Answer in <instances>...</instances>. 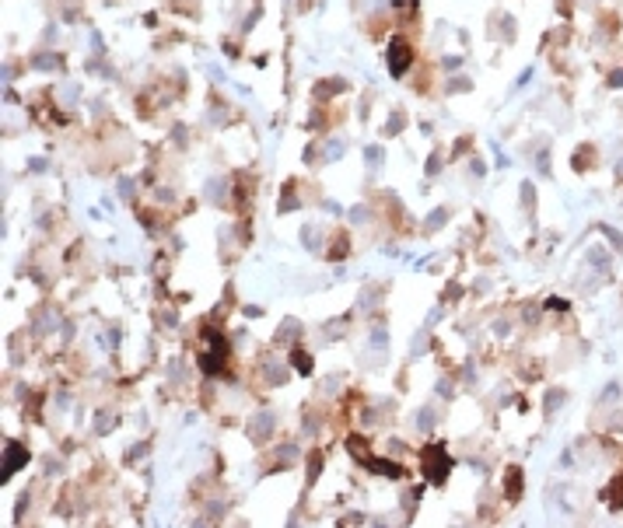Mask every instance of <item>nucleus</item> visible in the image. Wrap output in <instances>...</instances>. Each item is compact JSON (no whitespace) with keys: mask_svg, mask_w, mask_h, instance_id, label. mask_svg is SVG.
Instances as JSON below:
<instances>
[{"mask_svg":"<svg viewBox=\"0 0 623 528\" xmlns=\"http://www.w3.org/2000/svg\"><path fill=\"white\" fill-rule=\"evenodd\" d=\"M203 339H207V347H210V350L200 357V368H203L207 374H217V371H221V364H224V357H228V339L217 333L214 326H207V329H203Z\"/></svg>","mask_w":623,"mask_h":528,"instance_id":"nucleus-1","label":"nucleus"},{"mask_svg":"<svg viewBox=\"0 0 623 528\" xmlns=\"http://www.w3.org/2000/svg\"><path fill=\"white\" fill-rule=\"evenodd\" d=\"M424 472H427V479L431 483H445V476L452 472V458L445 455V448L441 444H434V448H427L424 451Z\"/></svg>","mask_w":623,"mask_h":528,"instance_id":"nucleus-2","label":"nucleus"},{"mask_svg":"<svg viewBox=\"0 0 623 528\" xmlns=\"http://www.w3.org/2000/svg\"><path fill=\"white\" fill-rule=\"evenodd\" d=\"M410 63H413V49H410V42L392 39V46H389V74H392V77H403V74L410 70Z\"/></svg>","mask_w":623,"mask_h":528,"instance_id":"nucleus-3","label":"nucleus"},{"mask_svg":"<svg viewBox=\"0 0 623 528\" xmlns=\"http://www.w3.org/2000/svg\"><path fill=\"white\" fill-rule=\"evenodd\" d=\"M25 462H28V451L21 448L18 441H7V451H4V479H7V476H14V472H18Z\"/></svg>","mask_w":623,"mask_h":528,"instance_id":"nucleus-4","label":"nucleus"},{"mask_svg":"<svg viewBox=\"0 0 623 528\" xmlns=\"http://www.w3.org/2000/svg\"><path fill=\"white\" fill-rule=\"evenodd\" d=\"M522 486H525V483H522V469L511 465V469L504 472V497L508 500H518V497H522Z\"/></svg>","mask_w":623,"mask_h":528,"instance_id":"nucleus-5","label":"nucleus"},{"mask_svg":"<svg viewBox=\"0 0 623 528\" xmlns=\"http://www.w3.org/2000/svg\"><path fill=\"white\" fill-rule=\"evenodd\" d=\"M368 469L382 472V476H389V479H406V469L396 465V462H385V458H368Z\"/></svg>","mask_w":623,"mask_h":528,"instance_id":"nucleus-6","label":"nucleus"},{"mask_svg":"<svg viewBox=\"0 0 623 528\" xmlns=\"http://www.w3.org/2000/svg\"><path fill=\"white\" fill-rule=\"evenodd\" d=\"M564 399H567L564 389H550V392L543 395V413H546V416H553V413L564 406Z\"/></svg>","mask_w":623,"mask_h":528,"instance_id":"nucleus-7","label":"nucleus"},{"mask_svg":"<svg viewBox=\"0 0 623 528\" xmlns=\"http://www.w3.org/2000/svg\"><path fill=\"white\" fill-rule=\"evenodd\" d=\"M595 157V147L592 144H585V147H578V154H574V168L578 172H588V161Z\"/></svg>","mask_w":623,"mask_h":528,"instance_id":"nucleus-8","label":"nucleus"},{"mask_svg":"<svg viewBox=\"0 0 623 528\" xmlns=\"http://www.w3.org/2000/svg\"><path fill=\"white\" fill-rule=\"evenodd\" d=\"M347 448H351L354 458H361V462L368 465V455H364V448H368V444H364V437H357V434H354V437H347Z\"/></svg>","mask_w":623,"mask_h":528,"instance_id":"nucleus-9","label":"nucleus"},{"mask_svg":"<svg viewBox=\"0 0 623 528\" xmlns=\"http://www.w3.org/2000/svg\"><path fill=\"white\" fill-rule=\"evenodd\" d=\"M291 360H294V368H298L301 374H308V371H312V357H308L305 350H294V353H291Z\"/></svg>","mask_w":623,"mask_h":528,"instance_id":"nucleus-10","label":"nucleus"},{"mask_svg":"<svg viewBox=\"0 0 623 528\" xmlns=\"http://www.w3.org/2000/svg\"><path fill=\"white\" fill-rule=\"evenodd\" d=\"M256 420H259V423H252V437L259 441V437H266V434L273 431V420L270 416H256Z\"/></svg>","mask_w":623,"mask_h":528,"instance_id":"nucleus-11","label":"nucleus"},{"mask_svg":"<svg viewBox=\"0 0 623 528\" xmlns=\"http://www.w3.org/2000/svg\"><path fill=\"white\" fill-rule=\"evenodd\" d=\"M298 329H301L298 322H284V326H280V333H277V343H287V339H294V333H298Z\"/></svg>","mask_w":623,"mask_h":528,"instance_id":"nucleus-12","label":"nucleus"},{"mask_svg":"<svg viewBox=\"0 0 623 528\" xmlns=\"http://www.w3.org/2000/svg\"><path fill=\"white\" fill-rule=\"evenodd\" d=\"M263 368H266V374H270V381H273V385H280V381L287 378V374H284V371H280V368H277V360H266Z\"/></svg>","mask_w":623,"mask_h":528,"instance_id":"nucleus-13","label":"nucleus"},{"mask_svg":"<svg viewBox=\"0 0 623 528\" xmlns=\"http://www.w3.org/2000/svg\"><path fill=\"white\" fill-rule=\"evenodd\" d=\"M343 88H347V84L336 77V80H326V84H322V88H319L315 95H336V91H343Z\"/></svg>","mask_w":623,"mask_h":528,"instance_id":"nucleus-14","label":"nucleus"},{"mask_svg":"<svg viewBox=\"0 0 623 528\" xmlns=\"http://www.w3.org/2000/svg\"><path fill=\"white\" fill-rule=\"evenodd\" d=\"M599 399H602V402H613V399H620V385H616V381H609V385L602 389V395H599Z\"/></svg>","mask_w":623,"mask_h":528,"instance_id":"nucleus-15","label":"nucleus"},{"mask_svg":"<svg viewBox=\"0 0 623 528\" xmlns=\"http://www.w3.org/2000/svg\"><path fill=\"white\" fill-rule=\"evenodd\" d=\"M441 220H448V207H438V210H434V214L427 217V224H431V228H441Z\"/></svg>","mask_w":623,"mask_h":528,"instance_id":"nucleus-16","label":"nucleus"},{"mask_svg":"<svg viewBox=\"0 0 623 528\" xmlns=\"http://www.w3.org/2000/svg\"><path fill=\"white\" fill-rule=\"evenodd\" d=\"M417 427H420V431L434 427V410H420V420H417Z\"/></svg>","mask_w":623,"mask_h":528,"instance_id":"nucleus-17","label":"nucleus"},{"mask_svg":"<svg viewBox=\"0 0 623 528\" xmlns=\"http://www.w3.org/2000/svg\"><path fill=\"white\" fill-rule=\"evenodd\" d=\"M599 231H602V235L609 238V241H613V245H616V249H623V238L616 235V231H613V228H606V224H599Z\"/></svg>","mask_w":623,"mask_h":528,"instance_id":"nucleus-18","label":"nucleus"},{"mask_svg":"<svg viewBox=\"0 0 623 528\" xmlns=\"http://www.w3.org/2000/svg\"><path fill=\"white\" fill-rule=\"evenodd\" d=\"M35 67H42V70H53V67H60V59H53V56H35Z\"/></svg>","mask_w":623,"mask_h":528,"instance_id":"nucleus-19","label":"nucleus"},{"mask_svg":"<svg viewBox=\"0 0 623 528\" xmlns=\"http://www.w3.org/2000/svg\"><path fill=\"white\" fill-rule=\"evenodd\" d=\"M606 84H609V88H623V70H613V74L606 77Z\"/></svg>","mask_w":623,"mask_h":528,"instance_id":"nucleus-20","label":"nucleus"},{"mask_svg":"<svg viewBox=\"0 0 623 528\" xmlns=\"http://www.w3.org/2000/svg\"><path fill=\"white\" fill-rule=\"evenodd\" d=\"M546 308H550V312H567V301H560V297H550V301H546Z\"/></svg>","mask_w":623,"mask_h":528,"instance_id":"nucleus-21","label":"nucleus"},{"mask_svg":"<svg viewBox=\"0 0 623 528\" xmlns=\"http://www.w3.org/2000/svg\"><path fill=\"white\" fill-rule=\"evenodd\" d=\"M455 88H462V91H466V88H469V80H466V77H455V80H448V91H455Z\"/></svg>","mask_w":623,"mask_h":528,"instance_id":"nucleus-22","label":"nucleus"},{"mask_svg":"<svg viewBox=\"0 0 623 528\" xmlns=\"http://www.w3.org/2000/svg\"><path fill=\"white\" fill-rule=\"evenodd\" d=\"M368 161H371V165H378V161H382V151H378V147H368Z\"/></svg>","mask_w":623,"mask_h":528,"instance_id":"nucleus-23","label":"nucleus"},{"mask_svg":"<svg viewBox=\"0 0 623 528\" xmlns=\"http://www.w3.org/2000/svg\"><path fill=\"white\" fill-rule=\"evenodd\" d=\"M371 343H378V347H385V333L378 329V333H371Z\"/></svg>","mask_w":623,"mask_h":528,"instance_id":"nucleus-24","label":"nucleus"},{"mask_svg":"<svg viewBox=\"0 0 623 528\" xmlns=\"http://www.w3.org/2000/svg\"><path fill=\"white\" fill-rule=\"evenodd\" d=\"M392 4H396V7H399V11H403V7H406V11H410V7H413V4H417V0H392Z\"/></svg>","mask_w":623,"mask_h":528,"instance_id":"nucleus-25","label":"nucleus"},{"mask_svg":"<svg viewBox=\"0 0 623 528\" xmlns=\"http://www.w3.org/2000/svg\"><path fill=\"white\" fill-rule=\"evenodd\" d=\"M620 175H623V161H620Z\"/></svg>","mask_w":623,"mask_h":528,"instance_id":"nucleus-26","label":"nucleus"}]
</instances>
